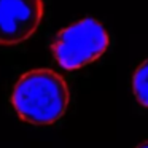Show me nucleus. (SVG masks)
<instances>
[{"label":"nucleus","mask_w":148,"mask_h":148,"mask_svg":"<svg viewBox=\"0 0 148 148\" xmlns=\"http://www.w3.org/2000/svg\"><path fill=\"white\" fill-rule=\"evenodd\" d=\"M11 103L18 116L29 124H54L64 116L69 105L67 83L49 69L26 72L14 84Z\"/></svg>","instance_id":"obj_1"},{"label":"nucleus","mask_w":148,"mask_h":148,"mask_svg":"<svg viewBox=\"0 0 148 148\" xmlns=\"http://www.w3.org/2000/svg\"><path fill=\"white\" fill-rule=\"evenodd\" d=\"M108 34L97 19L86 18L62 29L54 37L51 51L65 70H77L99 59L108 48Z\"/></svg>","instance_id":"obj_2"},{"label":"nucleus","mask_w":148,"mask_h":148,"mask_svg":"<svg viewBox=\"0 0 148 148\" xmlns=\"http://www.w3.org/2000/svg\"><path fill=\"white\" fill-rule=\"evenodd\" d=\"M43 18V0H0V45L26 42L38 29Z\"/></svg>","instance_id":"obj_3"},{"label":"nucleus","mask_w":148,"mask_h":148,"mask_svg":"<svg viewBox=\"0 0 148 148\" xmlns=\"http://www.w3.org/2000/svg\"><path fill=\"white\" fill-rule=\"evenodd\" d=\"M132 92L137 102L148 108V59L135 69L132 77Z\"/></svg>","instance_id":"obj_4"},{"label":"nucleus","mask_w":148,"mask_h":148,"mask_svg":"<svg viewBox=\"0 0 148 148\" xmlns=\"http://www.w3.org/2000/svg\"><path fill=\"white\" fill-rule=\"evenodd\" d=\"M135 148H148V140H145V142H142V143H138Z\"/></svg>","instance_id":"obj_5"}]
</instances>
